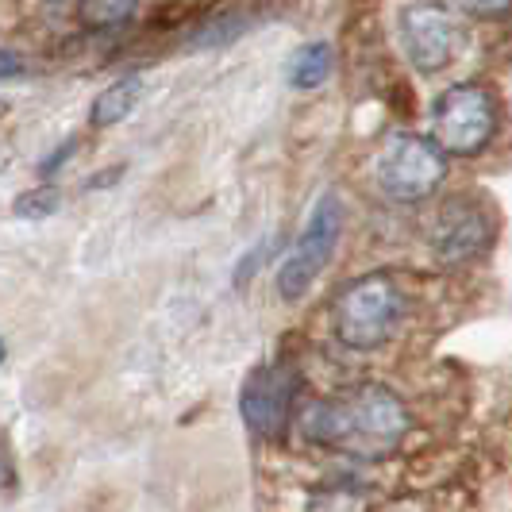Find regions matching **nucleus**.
Here are the masks:
<instances>
[{
  "instance_id": "1",
  "label": "nucleus",
  "mask_w": 512,
  "mask_h": 512,
  "mask_svg": "<svg viewBox=\"0 0 512 512\" xmlns=\"http://www.w3.org/2000/svg\"><path fill=\"white\" fill-rule=\"evenodd\" d=\"M412 428L405 401L385 385H359L343 397L308 401L301 412V436L316 447H335L359 459L393 455Z\"/></svg>"
},
{
  "instance_id": "2",
  "label": "nucleus",
  "mask_w": 512,
  "mask_h": 512,
  "mask_svg": "<svg viewBox=\"0 0 512 512\" xmlns=\"http://www.w3.org/2000/svg\"><path fill=\"white\" fill-rule=\"evenodd\" d=\"M405 320V293L389 274H362L339 289L332 305L335 339L351 351H378Z\"/></svg>"
},
{
  "instance_id": "3",
  "label": "nucleus",
  "mask_w": 512,
  "mask_h": 512,
  "mask_svg": "<svg viewBox=\"0 0 512 512\" xmlns=\"http://www.w3.org/2000/svg\"><path fill=\"white\" fill-rule=\"evenodd\" d=\"M447 158L451 154L443 151L436 139L397 131L385 139L378 158H374V181L389 201L420 205V201L439 193V185L447 178Z\"/></svg>"
},
{
  "instance_id": "4",
  "label": "nucleus",
  "mask_w": 512,
  "mask_h": 512,
  "mask_svg": "<svg viewBox=\"0 0 512 512\" xmlns=\"http://www.w3.org/2000/svg\"><path fill=\"white\" fill-rule=\"evenodd\" d=\"M501 124V104L489 85L459 81L432 104V139L451 158H474L493 143Z\"/></svg>"
},
{
  "instance_id": "5",
  "label": "nucleus",
  "mask_w": 512,
  "mask_h": 512,
  "mask_svg": "<svg viewBox=\"0 0 512 512\" xmlns=\"http://www.w3.org/2000/svg\"><path fill=\"white\" fill-rule=\"evenodd\" d=\"M343 239V201L335 193H324L312 212H308L305 228L293 239L289 255L282 258L278 266V297L282 301H301L312 282L324 274V266L332 262L335 247Z\"/></svg>"
},
{
  "instance_id": "6",
  "label": "nucleus",
  "mask_w": 512,
  "mask_h": 512,
  "mask_svg": "<svg viewBox=\"0 0 512 512\" xmlns=\"http://www.w3.org/2000/svg\"><path fill=\"white\" fill-rule=\"evenodd\" d=\"M401 51L416 74H439L455 62L462 47V27L443 0H412L397 16Z\"/></svg>"
},
{
  "instance_id": "7",
  "label": "nucleus",
  "mask_w": 512,
  "mask_h": 512,
  "mask_svg": "<svg viewBox=\"0 0 512 512\" xmlns=\"http://www.w3.org/2000/svg\"><path fill=\"white\" fill-rule=\"evenodd\" d=\"M297 393H301V374L285 362H270V366H258L251 370V378L243 382L239 393V412H243V424L262 439H278L293 416L297 405Z\"/></svg>"
},
{
  "instance_id": "8",
  "label": "nucleus",
  "mask_w": 512,
  "mask_h": 512,
  "mask_svg": "<svg viewBox=\"0 0 512 512\" xmlns=\"http://www.w3.org/2000/svg\"><path fill=\"white\" fill-rule=\"evenodd\" d=\"M493 235H497V224L486 208L478 201L455 197L439 208L436 224L428 231V243H432L439 266H466L493 247Z\"/></svg>"
},
{
  "instance_id": "9",
  "label": "nucleus",
  "mask_w": 512,
  "mask_h": 512,
  "mask_svg": "<svg viewBox=\"0 0 512 512\" xmlns=\"http://www.w3.org/2000/svg\"><path fill=\"white\" fill-rule=\"evenodd\" d=\"M143 97V77H120V81H112L108 89H104L101 97L93 101V124L97 128H112V124H120L124 116H131V108L139 104Z\"/></svg>"
},
{
  "instance_id": "10",
  "label": "nucleus",
  "mask_w": 512,
  "mask_h": 512,
  "mask_svg": "<svg viewBox=\"0 0 512 512\" xmlns=\"http://www.w3.org/2000/svg\"><path fill=\"white\" fill-rule=\"evenodd\" d=\"M332 66H335L332 43H305L301 51L293 54V62H289V85L301 89V93L320 89L332 77Z\"/></svg>"
},
{
  "instance_id": "11",
  "label": "nucleus",
  "mask_w": 512,
  "mask_h": 512,
  "mask_svg": "<svg viewBox=\"0 0 512 512\" xmlns=\"http://www.w3.org/2000/svg\"><path fill=\"white\" fill-rule=\"evenodd\" d=\"M139 12V0H77V20L93 31L128 24Z\"/></svg>"
},
{
  "instance_id": "12",
  "label": "nucleus",
  "mask_w": 512,
  "mask_h": 512,
  "mask_svg": "<svg viewBox=\"0 0 512 512\" xmlns=\"http://www.w3.org/2000/svg\"><path fill=\"white\" fill-rule=\"evenodd\" d=\"M62 208V193L54 189V185H35V189H27L16 197V205L12 212L20 216V220H47Z\"/></svg>"
},
{
  "instance_id": "13",
  "label": "nucleus",
  "mask_w": 512,
  "mask_h": 512,
  "mask_svg": "<svg viewBox=\"0 0 512 512\" xmlns=\"http://www.w3.org/2000/svg\"><path fill=\"white\" fill-rule=\"evenodd\" d=\"M470 20H505L512 16V0H451Z\"/></svg>"
},
{
  "instance_id": "14",
  "label": "nucleus",
  "mask_w": 512,
  "mask_h": 512,
  "mask_svg": "<svg viewBox=\"0 0 512 512\" xmlns=\"http://www.w3.org/2000/svg\"><path fill=\"white\" fill-rule=\"evenodd\" d=\"M74 147H77V139H66V143H62V147H58V151H54L51 158L43 162V178H51L54 170H58V166H62V162H66V158L74 154Z\"/></svg>"
},
{
  "instance_id": "15",
  "label": "nucleus",
  "mask_w": 512,
  "mask_h": 512,
  "mask_svg": "<svg viewBox=\"0 0 512 512\" xmlns=\"http://www.w3.org/2000/svg\"><path fill=\"white\" fill-rule=\"evenodd\" d=\"M16 74H24V62L12 51H0V77H16Z\"/></svg>"
},
{
  "instance_id": "16",
  "label": "nucleus",
  "mask_w": 512,
  "mask_h": 512,
  "mask_svg": "<svg viewBox=\"0 0 512 512\" xmlns=\"http://www.w3.org/2000/svg\"><path fill=\"white\" fill-rule=\"evenodd\" d=\"M0 489H12V459L4 443H0Z\"/></svg>"
},
{
  "instance_id": "17",
  "label": "nucleus",
  "mask_w": 512,
  "mask_h": 512,
  "mask_svg": "<svg viewBox=\"0 0 512 512\" xmlns=\"http://www.w3.org/2000/svg\"><path fill=\"white\" fill-rule=\"evenodd\" d=\"M4 359H8V347H4V339H0V366H4Z\"/></svg>"
},
{
  "instance_id": "18",
  "label": "nucleus",
  "mask_w": 512,
  "mask_h": 512,
  "mask_svg": "<svg viewBox=\"0 0 512 512\" xmlns=\"http://www.w3.org/2000/svg\"><path fill=\"white\" fill-rule=\"evenodd\" d=\"M51 4H66V0H51Z\"/></svg>"
}]
</instances>
